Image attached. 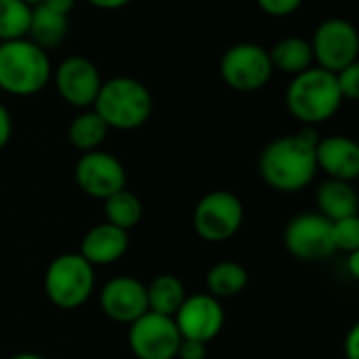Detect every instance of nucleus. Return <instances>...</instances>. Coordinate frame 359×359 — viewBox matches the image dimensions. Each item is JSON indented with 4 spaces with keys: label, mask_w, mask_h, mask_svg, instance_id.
Segmentation results:
<instances>
[{
    "label": "nucleus",
    "mask_w": 359,
    "mask_h": 359,
    "mask_svg": "<svg viewBox=\"0 0 359 359\" xmlns=\"http://www.w3.org/2000/svg\"><path fill=\"white\" fill-rule=\"evenodd\" d=\"M316 130L309 126L297 135L278 137L259 156V175L267 187L280 194L303 191L318 175Z\"/></svg>",
    "instance_id": "obj_1"
},
{
    "label": "nucleus",
    "mask_w": 359,
    "mask_h": 359,
    "mask_svg": "<svg viewBox=\"0 0 359 359\" xmlns=\"http://www.w3.org/2000/svg\"><path fill=\"white\" fill-rule=\"evenodd\" d=\"M53 63L48 50L29 38L0 42V93L32 97L48 86Z\"/></svg>",
    "instance_id": "obj_2"
},
{
    "label": "nucleus",
    "mask_w": 359,
    "mask_h": 359,
    "mask_svg": "<svg viewBox=\"0 0 359 359\" xmlns=\"http://www.w3.org/2000/svg\"><path fill=\"white\" fill-rule=\"evenodd\" d=\"M284 101L290 116L305 126L328 122L343 105L337 76L318 65L292 76Z\"/></svg>",
    "instance_id": "obj_3"
},
{
    "label": "nucleus",
    "mask_w": 359,
    "mask_h": 359,
    "mask_svg": "<svg viewBox=\"0 0 359 359\" xmlns=\"http://www.w3.org/2000/svg\"><path fill=\"white\" fill-rule=\"evenodd\" d=\"M93 109L111 130H137L154 111L149 88L130 76H116L103 80Z\"/></svg>",
    "instance_id": "obj_4"
},
{
    "label": "nucleus",
    "mask_w": 359,
    "mask_h": 359,
    "mask_svg": "<svg viewBox=\"0 0 359 359\" xmlns=\"http://www.w3.org/2000/svg\"><path fill=\"white\" fill-rule=\"evenodd\" d=\"M44 292L55 307L78 309L95 292V267L80 252L59 255L44 271Z\"/></svg>",
    "instance_id": "obj_5"
},
{
    "label": "nucleus",
    "mask_w": 359,
    "mask_h": 359,
    "mask_svg": "<svg viewBox=\"0 0 359 359\" xmlns=\"http://www.w3.org/2000/svg\"><path fill=\"white\" fill-rule=\"evenodd\" d=\"M273 72L269 50L257 42H236L219 61L221 80L238 93H255L265 88L271 82Z\"/></svg>",
    "instance_id": "obj_6"
},
{
    "label": "nucleus",
    "mask_w": 359,
    "mask_h": 359,
    "mask_svg": "<svg viewBox=\"0 0 359 359\" xmlns=\"http://www.w3.org/2000/svg\"><path fill=\"white\" fill-rule=\"evenodd\" d=\"M244 223V204L233 191L215 189L206 194L194 210L196 233L210 244L231 240Z\"/></svg>",
    "instance_id": "obj_7"
},
{
    "label": "nucleus",
    "mask_w": 359,
    "mask_h": 359,
    "mask_svg": "<svg viewBox=\"0 0 359 359\" xmlns=\"http://www.w3.org/2000/svg\"><path fill=\"white\" fill-rule=\"evenodd\" d=\"M313 50V63L330 74L345 69L359 57L358 27L343 17L324 19L309 40Z\"/></svg>",
    "instance_id": "obj_8"
},
{
    "label": "nucleus",
    "mask_w": 359,
    "mask_h": 359,
    "mask_svg": "<svg viewBox=\"0 0 359 359\" xmlns=\"http://www.w3.org/2000/svg\"><path fill=\"white\" fill-rule=\"evenodd\" d=\"M181 334L172 318L147 311L128 324V347L137 359H175Z\"/></svg>",
    "instance_id": "obj_9"
},
{
    "label": "nucleus",
    "mask_w": 359,
    "mask_h": 359,
    "mask_svg": "<svg viewBox=\"0 0 359 359\" xmlns=\"http://www.w3.org/2000/svg\"><path fill=\"white\" fill-rule=\"evenodd\" d=\"M50 80H55L59 97L67 105L78 109H90L103 84L101 72L95 61L82 55L65 57L53 72Z\"/></svg>",
    "instance_id": "obj_10"
},
{
    "label": "nucleus",
    "mask_w": 359,
    "mask_h": 359,
    "mask_svg": "<svg viewBox=\"0 0 359 359\" xmlns=\"http://www.w3.org/2000/svg\"><path fill=\"white\" fill-rule=\"evenodd\" d=\"M74 179L82 194L95 200H105L126 187V168L114 154L95 149L78 158Z\"/></svg>",
    "instance_id": "obj_11"
},
{
    "label": "nucleus",
    "mask_w": 359,
    "mask_h": 359,
    "mask_svg": "<svg viewBox=\"0 0 359 359\" xmlns=\"http://www.w3.org/2000/svg\"><path fill=\"white\" fill-rule=\"evenodd\" d=\"M284 246L299 261H322L334 255L332 223L320 212H303L288 221Z\"/></svg>",
    "instance_id": "obj_12"
},
{
    "label": "nucleus",
    "mask_w": 359,
    "mask_h": 359,
    "mask_svg": "<svg viewBox=\"0 0 359 359\" xmlns=\"http://www.w3.org/2000/svg\"><path fill=\"white\" fill-rule=\"evenodd\" d=\"M175 324L179 328L181 339L210 343L215 341L223 326H225V309L219 299L210 297L208 292L187 294L179 311L175 313Z\"/></svg>",
    "instance_id": "obj_13"
},
{
    "label": "nucleus",
    "mask_w": 359,
    "mask_h": 359,
    "mask_svg": "<svg viewBox=\"0 0 359 359\" xmlns=\"http://www.w3.org/2000/svg\"><path fill=\"white\" fill-rule=\"evenodd\" d=\"M99 307L105 318L116 324H133L147 313V288L133 276H118L103 284L99 292Z\"/></svg>",
    "instance_id": "obj_14"
},
{
    "label": "nucleus",
    "mask_w": 359,
    "mask_h": 359,
    "mask_svg": "<svg viewBox=\"0 0 359 359\" xmlns=\"http://www.w3.org/2000/svg\"><path fill=\"white\" fill-rule=\"evenodd\" d=\"M316 164L328 179L353 183L359 177V145L345 135L320 137L316 143Z\"/></svg>",
    "instance_id": "obj_15"
},
{
    "label": "nucleus",
    "mask_w": 359,
    "mask_h": 359,
    "mask_svg": "<svg viewBox=\"0 0 359 359\" xmlns=\"http://www.w3.org/2000/svg\"><path fill=\"white\" fill-rule=\"evenodd\" d=\"M130 238L128 231L111 225V223H99L90 227L80 244V255L93 265V267H105L118 263L126 250H128Z\"/></svg>",
    "instance_id": "obj_16"
},
{
    "label": "nucleus",
    "mask_w": 359,
    "mask_h": 359,
    "mask_svg": "<svg viewBox=\"0 0 359 359\" xmlns=\"http://www.w3.org/2000/svg\"><path fill=\"white\" fill-rule=\"evenodd\" d=\"M316 202H318V212L322 217H326L330 223L347 219V217H358V191H355L353 183H349V181L326 179L318 187Z\"/></svg>",
    "instance_id": "obj_17"
},
{
    "label": "nucleus",
    "mask_w": 359,
    "mask_h": 359,
    "mask_svg": "<svg viewBox=\"0 0 359 359\" xmlns=\"http://www.w3.org/2000/svg\"><path fill=\"white\" fill-rule=\"evenodd\" d=\"M67 27L69 21L65 15L44 6V4H36L32 6V17H29V27H27V38L38 44L40 48L48 50L59 46L65 36H67Z\"/></svg>",
    "instance_id": "obj_18"
},
{
    "label": "nucleus",
    "mask_w": 359,
    "mask_h": 359,
    "mask_svg": "<svg viewBox=\"0 0 359 359\" xmlns=\"http://www.w3.org/2000/svg\"><path fill=\"white\" fill-rule=\"evenodd\" d=\"M269 50V59L273 69L297 76L309 67H313V50L307 38L303 36H286L280 38Z\"/></svg>",
    "instance_id": "obj_19"
},
{
    "label": "nucleus",
    "mask_w": 359,
    "mask_h": 359,
    "mask_svg": "<svg viewBox=\"0 0 359 359\" xmlns=\"http://www.w3.org/2000/svg\"><path fill=\"white\" fill-rule=\"evenodd\" d=\"M145 288H147V309L166 318H175V313L187 299L183 282L170 273H162L154 278Z\"/></svg>",
    "instance_id": "obj_20"
},
{
    "label": "nucleus",
    "mask_w": 359,
    "mask_h": 359,
    "mask_svg": "<svg viewBox=\"0 0 359 359\" xmlns=\"http://www.w3.org/2000/svg\"><path fill=\"white\" fill-rule=\"evenodd\" d=\"M248 286V271L236 261H221L212 265L206 273L208 294L215 299H231L244 292Z\"/></svg>",
    "instance_id": "obj_21"
},
{
    "label": "nucleus",
    "mask_w": 359,
    "mask_h": 359,
    "mask_svg": "<svg viewBox=\"0 0 359 359\" xmlns=\"http://www.w3.org/2000/svg\"><path fill=\"white\" fill-rule=\"evenodd\" d=\"M109 128L107 124L99 118V114L90 107V109H82L67 126V141L80 149L82 154L86 151H95L101 147V143L105 141Z\"/></svg>",
    "instance_id": "obj_22"
},
{
    "label": "nucleus",
    "mask_w": 359,
    "mask_h": 359,
    "mask_svg": "<svg viewBox=\"0 0 359 359\" xmlns=\"http://www.w3.org/2000/svg\"><path fill=\"white\" fill-rule=\"evenodd\" d=\"M103 212H105L107 223H111L124 231H130L133 227L139 225V221L143 217V202L139 200L137 194H133L124 187L103 200Z\"/></svg>",
    "instance_id": "obj_23"
},
{
    "label": "nucleus",
    "mask_w": 359,
    "mask_h": 359,
    "mask_svg": "<svg viewBox=\"0 0 359 359\" xmlns=\"http://www.w3.org/2000/svg\"><path fill=\"white\" fill-rule=\"evenodd\" d=\"M32 6L23 0H0V42L27 38Z\"/></svg>",
    "instance_id": "obj_24"
},
{
    "label": "nucleus",
    "mask_w": 359,
    "mask_h": 359,
    "mask_svg": "<svg viewBox=\"0 0 359 359\" xmlns=\"http://www.w3.org/2000/svg\"><path fill=\"white\" fill-rule=\"evenodd\" d=\"M332 244L337 252L359 250V217H347L332 223Z\"/></svg>",
    "instance_id": "obj_25"
},
{
    "label": "nucleus",
    "mask_w": 359,
    "mask_h": 359,
    "mask_svg": "<svg viewBox=\"0 0 359 359\" xmlns=\"http://www.w3.org/2000/svg\"><path fill=\"white\" fill-rule=\"evenodd\" d=\"M337 84L341 90L343 101H358L359 99V61L347 65L345 69L337 72Z\"/></svg>",
    "instance_id": "obj_26"
},
{
    "label": "nucleus",
    "mask_w": 359,
    "mask_h": 359,
    "mask_svg": "<svg viewBox=\"0 0 359 359\" xmlns=\"http://www.w3.org/2000/svg\"><path fill=\"white\" fill-rule=\"evenodd\" d=\"M305 0H257L259 8L269 17H288L294 15Z\"/></svg>",
    "instance_id": "obj_27"
},
{
    "label": "nucleus",
    "mask_w": 359,
    "mask_h": 359,
    "mask_svg": "<svg viewBox=\"0 0 359 359\" xmlns=\"http://www.w3.org/2000/svg\"><path fill=\"white\" fill-rule=\"evenodd\" d=\"M208 353V345L200 343V341H189V339H181L177 358L179 359H206Z\"/></svg>",
    "instance_id": "obj_28"
},
{
    "label": "nucleus",
    "mask_w": 359,
    "mask_h": 359,
    "mask_svg": "<svg viewBox=\"0 0 359 359\" xmlns=\"http://www.w3.org/2000/svg\"><path fill=\"white\" fill-rule=\"evenodd\" d=\"M11 135H13V118L11 111L0 103V151L8 145Z\"/></svg>",
    "instance_id": "obj_29"
},
{
    "label": "nucleus",
    "mask_w": 359,
    "mask_h": 359,
    "mask_svg": "<svg viewBox=\"0 0 359 359\" xmlns=\"http://www.w3.org/2000/svg\"><path fill=\"white\" fill-rule=\"evenodd\" d=\"M343 353L347 359H359V324L351 326V330L347 332L343 343Z\"/></svg>",
    "instance_id": "obj_30"
},
{
    "label": "nucleus",
    "mask_w": 359,
    "mask_h": 359,
    "mask_svg": "<svg viewBox=\"0 0 359 359\" xmlns=\"http://www.w3.org/2000/svg\"><path fill=\"white\" fill-rule=\"evenodd\" d=\"M86 2L99 11H118V8H124L126 4H130L133 0H86Z\"/></svg>",
    "instance_id": "obj_31"
},
{
    "label": "nucleus",
    "mask_w": 359,
    "mask_h": 359,
    "mask_svg": "<svg viewBox=\"0 0 359 359\" xmlns=\"http://www.w3.org/2000/svg\"><path fill=\"white\" fill-rule=\"evenodd\" d=\"M40 4H44V6H48V8H53V11H57V13L67 17L72 13V8L76 6V0H44Z\"/></svg>",
    "instance_id": "obj_32"
},
{
    "label": "nucleus",
    "mask_w": 359,
    "mask_h": 359,
    "mask_svg": "<svg viewBox=\"0 0 359 359\" xmlns=\"http://www.w3.org/2000/svg\"><path fill=\"white\" fill-rule=\"evenodd\" d=\"M347 271H349V276H351L353 280H358L359 278V250L347 255Z\"/></svg>",
    "instance_id": "obj_33"
},
{
    "label": "nucleus",
    "mask_w": 359,
    "mask_h": 359,
    "mask_svg": "<svg viewBox=\"0 0 359 359\" xmlns=\"http://www.w3.org/2000/svg\"><path fill=\"white\" fill-rule=\"evenodd\" d=\"M8 359H46L44 355H40V353H34V351H23V353H15V355H11Z\"/></svg>",
    "instance_id": "obj_34"
},
{
    "label": "nucleus",
    "mask_w": 359,
    "mask_h": 359,
    "mask_svg": "<svg viewBox=\"0 0 359 359\" xmlns=\"http://www.w3.org/2000/svg\"><path fill=\"white\" fill-rule=\"evenodd\" d=\"M23 2H27L29 6H36V4H40V2H44V0H23Z\"/></svg>",
    "instance_id": "obj_35"
},
{
    "label": "nucleus",
    "mask_w": 359,
    "mask_h": 359,
    "mask_svg": "<svg viewBox=\"0 0 359 359\" xmlns=\"http://www.w3.org/2000/svg\"><path fill=\"white\" fill-rule=\"evenodd\" d=\"M0 95H2V93H0Z\"/></svg>",
    "instance_id": "obj_36"
}]
</instances>
